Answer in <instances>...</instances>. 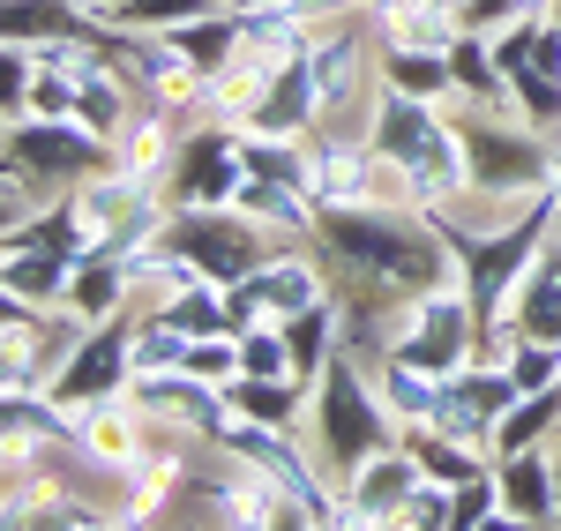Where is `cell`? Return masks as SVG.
Returning <instances> with one entry per match:
<instances>
[{
	"label": "cell",
	"instance_id": "33",
	"mask_svg": "<svg viewBox=\"0 0 561 531\" xmlns=\"http://www.w3.org/2000/svg\"><path fill=\"white\" fill-rule=\"evenodd\" d=\"M0 142H8V120H0Z\"/></svg>",
	"mask_w": 561,
	"mask_h": 531
},
{
	"label": "cell",
	"instance_id": "15",
	"mask_svg": "<svg viewBox=\"0 0 561 531\" xmlns=\"http://www.w3.org/2000/svg\"><path fill=\"white\" fill-rule=\"evenodd\" d=\"M397 442L420 457V472L427 480H442V487H465V480H479L486 464H494V449H479V442H457V435H442V427H404Z\"/></svg>",
	"mask_w": 561,
	"mask_h": 531
},
{
	"label": "cell",
	"instance_id": "22",
	"mask_svg": "<svg viewBox=\"0 0 561 531\" xmlns=\"http://www.w3.org/2000/svg\"><path fill=\"white\" fill-rule=\"evenodd\" d=\"M210 8H225V0H121V8H105L98 23L105 31H180V23H195V15H210Z\"/></svg>",
	"mask_w": 561,
	"mask_h": 531
},
{
	"label": "cell",
	"instance_id": "9",
	"mask_svg": "<svg viewBox=\"0 0 561 531\" xmlns=\"http://www.w3.org/2000/svg\"><path fill=\"white\" fill-rule=\"evenodd\" d=\"M427 472H420V457L404 442H382L375 457H359L345 472V487H337V524L345 531H389L404 517V501L420 487Z\"/></svg>",
	"mask_w": 561,
	"mask_h": 531
},
{
	"label": "cell",
	"instance_id": "17",
	"mask_svg": "<svg viewBox=\"0 0 561 531\" xmlns=\"http://www.w3.org/2000/svg\"><path fill=\"white\" fill-rule=\"evenodd\" d=\"M561 435V382L554 390H524L510 412H502V427H494V457H510V449H547Z\"/></svg>",
	"mask_w": 561,
	"mask_h": 531
},
{
	"label": "cell",
	"instance_id": "31",
	"mask_svg": "<svg viewBox=\"0 0 561 531\" xmlns=\"http://www.w3.org/2000/svg\"><path fill=\"white\" fill-rule=\"evenodd\" d=\"M83 8H98V15H105V8H121V0H83Z\"/></svg>",
	"mask_w": 561,
	"mask_h": 531
},
{
	"label": "cell",
	"instance_id": "1",
	"mask_svg": "<svg viewBox=\"0 0 561 531\" xmlns=\"http://www.w3.org/2000/svg\"><path fill=\"white\" fill-rule=\"evenodd\" d=\"M314 240L330 255L337 300H412L457 277V247L420 203H352L314 210Z\"/></svg>",
	"mask_w": 561,
	"mask_h": 531
},
{
	"label": "cell",
	"instance_id": "19",
	"mask_svg": "<svg viewBox=\"0 0 561 531\" xmlns=\"http://www.w3.org/2000/svg\"><path fill=\"white\" fill-rule=\"evenodd\" d=\"M307 390H314V382H255V374H232V382H225V404L248 412V419H262V427H300Z\"/></svg>",
	"mask_w": 561,
	"mask_h": 531
},
{
	"label": "cell",
	"instance_id": "28",
	"mask_svg": "<svg viewBox=\"0 0 561 531\" xmlns=\"http://www.w3.org/2000/svg\"><path fill=\"white\" fill-rule=\"evenodd\" d=\"M187 374H203V382H232L240 374V330H225V337H187V359H180Z\"/></svg>",
	"mask_w": 561,
	"mask_h": 531
},
{
	"label": "cell",
	"instance_id": "5",
	"mask_svg": "<svg viewBox=\"0 0 561 531\" xmlns=\"http://www.w3.org/2000/svg\"><path fill=\"white\" fill-rule=\"evenodd\" d=\"M479 322L486 314L472 308V292L449 277V285H427V292H412L404 308H397V337H389V359H412V367H427V374H457V367H472L479 353Z\"/></svg>",
	"mask_w": 561,
	"mask_h": 531
},
{
	"label": "cell",
	"instance_id": "10",
	"mask_svg": "<svg viewBox=\"0 0 561 531\" xmlns=\"http://www.w3.org/2000/svg\"><path fill=\"white\" fill-rule=\"evenodd\" d=\"M128 330H135V308L90 322L83 345L68 353V367L53 374L45 397H60L68 412H83V404H98V397H121V390H128Z\"/></svg>",
	"mask_w": 561,
	"mask_h": 531
},
{
	"label": "cell",
	"instance_id": "3",
	"mask_svg": "<svg viewBox=\"0 0 561 531\" xmlns=\"http://www.w3.org/2000/svg\"><path fill=\"white\" fill-rule=\"evenodd\" d=\"M449 113H457V142H465V180L472 187L539 195L554 180V142L524 113H486V105H449Z\"/></svg>",
	"mask_w": 561,
	"mask_h": 531
},
{
	"label": "cell",
	"instance_id": "2",
	"mask_svg": "<svg viewBox=\"0 0 561 531\" xmlns=\"http://www.w3.org/2000/svg\"><path fill=\"white\" fill-rule=\"evenodd\" d=\"M307 449L330 464V480L345 487V472L359 464V457H375L382 442H397V419L382 412V397H375V374L359 367V359H330L322 374H314V390H307V419H300Z\"/></svg>",
	"mask_w": 561,
	"mask_h": 531
},
{
	"label": "cell",
	"instance_id": "20",
	"mask_svg": "<svg viewBox=\"0 0 561 531\" xmlns=\"http://www.w3.org/2000/svg\"><path fill=\"white\" fill-rule=\"evenodd\" d=\"M285 345H293L300 382H314V374L337 359V292H330V300H314V308H300V314H285Z\"/></svg>",
	"mask_w": 561,
	"mask_h": 531
},
{
	"label": "cell",
	"instance_id": "21",
	"mask_svg": "<svg viewBox=\"0 0 561 531\" xmlns=\"http://www.w3.org/2000/svg\"><path fill=\"white\" fill-rule=\"evenodd\" d=\"M180 359H187V330L165 322V314H135V330H128V382H135V374H173Z\"/></svg>",
	"mask_w": 561,
	"mask_h": 531
},
{
	"label": "cell",
	"instance_id": "30",
	"mask_svg": "<svg viewBox=\"0 0 561 531\" xmlns=\"http://www.w3.org/2000/svg\"><path fill=\"white\" fill-rule=\"evenodd\" d=\"M547 142H554V180H547V187H554V210H561V128L547 135Z\"/></svg>",
	"mask_w": 561,
	"mask_h": 531
},
{
	"label": "cell",
	"instance_id": "8",
	"mask_svg": "<svg viewBox=\"0 0 561 531\" xmlns=\"http://www.w3.org/2000/svg\"><path fill=\"white\" fill-rule=\"evenodd\" d=\"M547 224H554V187H547V203H539L531 218L502 224V232H486V240H457V285L472 292L479 314H502V300H510V285H517L524 255L547 240Z\"/></svg>",
	"mask_w": 561,
	"mask_h": 531
},
{
	"label": "cell",
	"instance_id": "35",
	"mask_svg": "<svg viewBox=\"0 0 561 531\" xmlns=\"http://www.w3.org/2000/svg\"><path fill=\"white\" fill-rule=\"evenodd\" d=\"M442 8H457V0H442Z\"/></svg>",
	"mask_w": 561,
	"mask_h": 531
},
{
	"label": "cell",
	"instance_id": "14",
	"mask_svg": "<svg viewBox=\"0 0 561 531\" xmlns=\"http://www.w3.org/2000/svg\"><path fill=\"white\" fill-rule=\"evenodd\" d=\"M367 374H375V397H382V412L397 419V435H404V427H427L434 397H442V374L412 367V359H382V367H367Z\"/></svg>",
	"mask_w": 561,
	"mask_h": 531
},
{
	"label": "cell",
	"instance_id": "32",
	"mask_svg": "<svg viewBox=\"0 0 561 531\" xmlns=\"http://www.w3.org/2000/svg\"><path fill=\"white\" fill-rule=\"evenodd\" d=\"M232 8H255V0H232Z\"/></svg>",
	"mask_w": 561,
	"mask_h": 531
},
{
	"label": "cell",
	"instance_id": "29",
	"mask_svg": "<svg viewBox=\"0 0 561 531\" xmlns=\"http://www.w3.org/2000/svg\"><path fill=\"white\" fill-rule=\"evenodd\" d=\"M397 531H449V487L442 480H420L412 501H404V517H397Z\"/></svg>",
	"mask_w": 561,
	"mask_h": 531
},
{
	"label": "cell",
	"instance_id": "26",
	"mask_svg": "<svg viewBox=\"0 0 561 531\" xmlns=\"http://www.w3.org/2000/svg\"><path fill=\"white\" fill-rule=\"evenodd\" d=\"M31 113L38 120H76V76L45 53H38V76H31Z\"/></svg>",
	"mask_w": 561,
	"mask_h": 531
},
{
	"label": "cell",
	"instance_id": "34",
	"mask_svg": "<svg viewBox=\"0 0 561 531\" xmlns=\"http://www.w3.org/2000/svg\"><path fill=\"white\" fill-rule=\"evenodd\" d=\"M554 23H561V0H554Z\"/></svg>",
	"mask_w": 561,
	"mask_h": 531
},
{
	"label": "cell",
	"instance_id": "11",
	"mask_svg": "<svg viewBox=\"0 0 561 531\" xmlns=\"http://www.w3.org/2000/svg\"><path fill=\"white\" fill-rule=\"evenodd\" d=\"M494 480H502V517H494L486 531H539V524H561L554 442H547V449H510V457H494Z\"/></svg>",
	"mask_w": 561,
	"mask_h": 531
},
{
	"label": "cell",
	"instance_id": "16",
	"mask_svg": "<svg viewBox=\"0 0 561 531\" xmlns=\"http://www.w3.org/2000/svg\"><path fill=\"white\" fill-rule=\"evenodd\" d=\"M382 53V83L404 97H427V105H457V76H449V53H412V45H375Z\"/></svg>",
	"mask_w": 561,
	"mask_h": 531
},
{
	"label": "cell",
	"instance_id": "18",
	"mask_svg": "<svg viewBox=\"0 0 561 531\" xmlns=\"http://www.w3.org/2000/svg\"><path fill=\"white\" fill-rule=\"evenodd\" d=\"M68 308L90 314V322L128 308V255H83L76 277H68Z\"/></svg>",
	"mask_w": 561,
	"mask_h": 531
},
{
	"label": "cell",
	"instance_id": "12",
	"mask_svg": "<svg viewBox=\"0 0 561 531\" xmlns=\"http://www.w3.org/2000/svg\"><path fill=\"white\" fill-rule=\"evenodd\" d=\"M502 314L517 322L524 337H554L561 345V210L554 224H547V240L524 255L517 285H510V300H502Z\"/></svg>",
	"mask_w": 561,
	"mask_h": 531
},
{
	"label": "cell",
	"instance_id": "36",
	"mask_svg": "<svg viewBox=\"0 0 561 531\" xmlns=\"http://www.w3.org/2000/svg\"><path fill=\"white\" fill-rule=\"evenodd\" d=\"M225 8H232V0H225Z\"/></svg>",
	"mask_w": 561,
	"mask_h": 531
},
{
	"label": "cell",
	"instance_id": "6",
	"mask_svg": "<svg viewBox=\"0 0 561 531\" xmlns=\"http://www.w3.org/2000/svg\"><path fill=\"white\" fill-rule=\"evenodd\" d=\"M173 255H187V263L203 269V277H217V285H240L248 269H262L285 240L270 232V224H255L248 210H232V203H203V210H173L165 218V232H158Z\"/></svg>",
	"mask_w": 561,
	"mask_h": 531
},
{
	"label": "cell",
	"instance_id": "25",
	"mask_svg": "<svg viewBox=\"0 0 561 531\" xmlns=\"http://www.w3.org/2000/svg\"><path fill=\"white\" fill-rule=\"evenodd\" d=\"M31 76H38V45L0 38V120H23L31 113Z\"/></svg>",
	"mask_w": 561,
	"mask_h": 531
},
{
	"label": "cell",
	"instance_id": "7",
	"mask_svg": "<svg viewBox=\"0 0 561 531\" xmlns=\"http://www.w3.org/2000/svg\"><path fill=\"white\" fill-rule=\"evenodd\" d=\"M240 187V120L195 113L180 128V150L165 165V203L173 210H203V203H232Z\"/></svg>",
	"mask_w": 561,
	"mask_h": 531
},
{
	"label": "cell",
	"instance_id": "24",
	"mask_svg": "<svg viewBox=\"0 0 561 531\" xmlns=\"http://www.w3.org/2000/svg\"><path fill=\"white\" fill-rule=\"evenodd\" d=\"M502 517V480H494V464L465 480V487H449V531H486Z\"/></svg>",
	"mask_w": 561,
	"mask_h": 531
},
{
	"label": "cell",
	"instance_id": "13",
	"mask_svg": "<svg viewBox=\"0 0 561 531\" xmlns=\"http://www.w3.org/2000/svg\"><path fill=\"white\" fill-rule=\"evenodd\" d=\"M314 113H322V83H314V60H285L270 90H262V105L240 120V128H270V135H314Z\"/></svg>",
	"mask_w": 561,
	"mask_h": 531
},
{
	"label": "cell",
	"instance_id": "27",
	"mask_svg": "<svg viewBox=\"0 0 561 531\" xmlns=\"http://www.w3.org/2000/svg\"><path fill=\"white\" fill-rule=\"evenodd\" d=\"M510 382H517V390H554L561 382V345L554 337H524L517 353H510Z\"/></svg>",
	"mask_w": 561,
	"mask_h": 531
},
{
	"label": "cell",
	"instance_id": "23",
	"mask_svg": "<svg viewBox=\"0 0 561 531\" xmlns=\"http://www.w3.org/2000/svg\"><path fill=\"white\" fill-rule=\"evenodd\" d=\"M240 374H255V382H300L293 345H285V322H248L240 330Z\"/></svg>",
	"mask_w": 561,
	"mask_h": 531
},
{
	"label": "cell",
	"instance_id": "4",
	"mask_svg": "<svg viewBox=\"0 0 561 531\" xmlns=\"http://www.w3.org/2000/svg\"><path fill=\"white\" fill-rule=\"evenodd\" d=\"M0 158L23 173V187L53 203V195H68V187H83L90 173H105L113 165V142L83 120H38V113H23V120H8V142H0Z\"/></svg>",
	"mask_w": 561,
	"mask_h": 531
}]
</instances>
